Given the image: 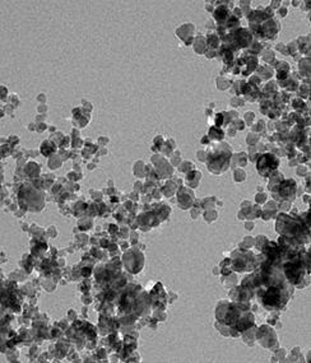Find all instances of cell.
I'll use <instances>...</instances> for the list:
<instances>
[{"mask_svg": "<svg viewBox=\"0 0 311 363\" xmlns=\"http://www.w3.org/2000/svg\"><path fill=\"white\" fill-rule=\"evenodd\" d=\"M278 159L274 158L270 154H265V156L261 157L258 162V171L260 172V175L263 176H268L270 173V171L274 170L278 166Z\"/></svg>", "mask_w": 311, "mask_h": 363, "instance_id": "obj_1", "label": "cell"}]
</instances>
